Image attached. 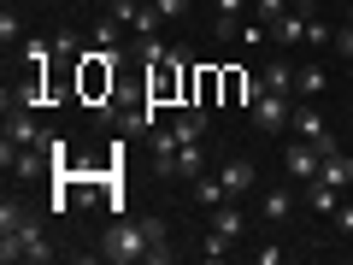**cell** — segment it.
Masks as SVG:
<instances>
[{
  "label": "cell",
  "instance_id": "obj_11",
  "mask_svg": "<svg viewBox=\"0 0 353 265\" xmlns=\"http://www.w3.org/2000/svg\"><path fill=\"white\" fill-rule=\"evenodd\" d=\"M212 6H218V24H212L218 36H224V41H230V36H241V18H236V12H248L253 0H212Z\"/></svg>",
  "mask_w": 353,
  "mask_h": 265
},
{
  "label": "cell",
  "instance_id": "obj_6",
  "mask_svg": "<svg viewBox=\"0 0 353 265\" xmlns=\"http://www.w3.org/2000/svg\"><path fill=\"white\" fill-rule=\"evenodd\" d=\"M318 165H324V153H318L312 141H301V136H294V141H289V153H283V171H289L294 183H312V177H318Z\"/></svg>",
  "mask_w": 353,
  "mask_h": 265
},
{
  "label": "cell",
  "instance_id": "obj_7",
  "mask_svg": "<svg viewBox=\"0 0 353 265\" xmlns=\"http://www.w3.org/2000/svg\"><path fill=\"white\" fill-rule=\"evenodd\" d=\"M218 177H224L230 201H241V195H248L253 183H259V171H253V159H241V153H230V159H224V171H218Z\"/></svg>",
  "mask_w": 353,
  "mask_h": 265
},
{
  "label": "cell",
  "instance_id": "obj_12",
  "mask_svg": "<svg viewBox=\"0 0 353 265\" xmlns=\"http://www.w3.org/2000/svg\"><path fill=\"white\" fill-rule=\"evenodd\" d=\"M324 88H330L324 65H301V71H294V95H301V101H318Z\"/></svg>",
  "mask_w": 353,
  "mask_h": 265
},
{
  "label": "cell",
  "instance_id": "obj_26",
  "mask_svg": "<svg viewBox=\"0 0 353 265\" xmlns=\"http://www.w3.org/2000/svg\"><path fill=\"white\" fill-rule=\"evenodd\" d=\"M330 218H336V230H341V236H353V206H336Z\"/></svg>",
  "mask_w": 353,
  "mask_h": 265
},
{
  "label": "cell",
  "instance_id": "obj_28",
  "mask_svg": "<svg viewBox=\"0 0 353 265\" xmlns=\"http://www.w3.org/2000/svg\"><path fill=\"white\" fill-rule=\"evenodd\" d=\"M330 48H341V53H347V59H353V24H347V30H341V36H336V41H330Z\"/></svg>",
  "mask_w": 353,
  "mask_h": 265
},
{
  "label": "cell",
  "instance_id": "obj_32",
  "mask_svg": "<svg viewBox=\"0 0 353 265\" xmlns=\"http://www.w3.org/2000/svg\"><path fill=\"white\" fill-rule=\"evenodd\" d=\"M106 6H118V0H106Z\"/></svg>",
  "mask_w": 353,
  "mask_h": 265
},
{
  "label": "cell",
  "instance_id": "obj_24",
  "mask_svg": "<svg viewBox=\"0 0 353 265\" xmlns=\"http://www.w3.org/2000/svg\"><path fill=\"white\" fill-rule=\"evenodd\" d=\"M18 36H24V24H18V18H12V6H6V12H0V41H6V48H12Z\"/></svg>",
  "mask_w": 353,
  "mask_h": 265
},
{
  "label": "cell",
  "instance_id": "obj_4",
  "mask_svg": "<svg viewBox=\"0 0 353 265\" xmlns=\"http://www.w3.org/2000/svg\"><path fill=\"white\" fill-rule=\"evenodd\" d=\"M6 141H12V148H41V124H36V112H30V101H12V95H6Z\"/></svg>",
  "mask_w": 353,
  "mask_h": 265
},
{
  "label": "cell",
  "instance_id": "obj_5",
  "mask_svg": "<svg viewBox=\"0 0 353 265\" xmlns=\"http://www.w3.org/2000/svg\"><path fill=\"white\" fill-rule=\"evenodd\" d=\"M289 124H294V136H301V141H312L318 153H336V136H330V124L318 118V106H306V101H301Z\"/></svg>",
  "mask_w": 353,
  "mask_h": 265
},
{
  "label": "cell",
  "instance_id": "obj_23",
  "mask_svg": "<svg viewBox=\"0 0 353 265\" xmlns=\"http://www.w3.org/2000/svg\"><path fill=\"white\" fill-rule=\"evenodd\" d=\"M118 30H124V24H118V18H112V12H106V18H101V24H94V41H101V48H112V41H118Z\"/></svg>",
  "mask_w": 353,
  "mask_h": 265
},
{
  "label": "cell",
  "instance_id": "obj_21",
  "mask_svg": "<svg viewBox=\"0 0 353 265\" xmlns=\"http://www.w3.org/2000/svg\"><path fill=\"white\" fill-rule=\"evenodd\" d=\"M330 41H336V30L324 18H306V48H330Z\"/></svg>",
  "mask_w": 353,
  "mask_h": 265
},
{
  "label": "cell",
  "instance_id": "obj_13",
  "mask_svg": "<svg viewBox=\"0 0 353 265\" xmlns=\"http://www.w3.org/2000/svg\"><path fill=\"white\" fill-rule=\"evenodd\" d=\"M176 136L183 141H206V106H183V112H176Z\"/></svg>",
  "mask_w": 353,
  "mask_h": 265
},
{
  "label": "cell",
  "instance_id": "obj_25",
  "mask_svg": "<svg viewBox=\"0 0 353 265\" xmlns=\"http://www.w3.org/2000/svg\"><path fill=\"white\" fill-rule=\"evenodd\" d=\"M265 36H271V24H259V18H253V24H248V30H241V41H248V48H259V41H265Z\"/></svg>",
  "mask_w": 353,
  "mask_h": 265
},
{
  "label": "cell",
  "instance_id": "obj_14",
  "mask_svg": "<svg viewBox=\"0 0 353 265\" xmlns=\"http://www.w3.org/2000/svg\"><path fill=\"white\" fill-rule=\"evenodd\" d=\"M306 206H312V213H336V206H341V189H330L324 177H312V183H306Z\"/></svg>",
  "mask_w": 353,
  "mask_h": 265
},
{
  "label": "cell",
  "instance_id": "obj_10",
  "mask_svg": "<svg viewBox=\"0 0 353 265\" xmlns=\"http://www.w3.org/2000/svg\"><path fill=\"white\" fill-rule=\"evenodd\" d=\"M289 213H294V195L289 189H265L259 195V218H265V224H283Z\"/></svg>",
  "mask_w": 353,
  "mask_h": 265
},
{
  "label": "cell",
  "instance_id": "obj_2",
  "mask_svg": "<svg viewBox=\"0 0 353 265\" xmlns=\"http://www.w3.org/2000/svg\"><path fill=\"white\" fill-rule=\"evenodd\" d=\"M0 259H6V265H48L53 259V248H48V236H41L36 218H24L18 230L0 236Z\"/></svg>",
  "mask_w": 353,
  "mask_h": 265
},
{
  "label": "cell",
  "instance_id": "obj_29",
  "mask_svg": "<svg viewBox=\"0 0 353 265\" xmlns=\"http://www.w3.org/2000/svg\"><path fill=\"white\" fill-rule=\"evenodd\" d=\"M289 6H294V12H312V0H289Z\"/></svg>",
  "mask_w": 353,
  "mask_h": 265
},
{
  "label": "cell",
  "instance_id": "obj_22",
  "mask_svg": "<svg viewBox=\"0 0 353 265\" xmlns=\"http://www.w3.org/2000/svg\"><path fill=\"white\" fill-rule=\"evenodd\" d=\"M24 206H18V201H0V236H6V230H18V224H24Z\"/></svg>",
  "mask_w": 353,
  "mask_h": 265
},
{
  "label": "cell",
  "instance_id": "obj_30",
  "mask_svg": "<svg viewBox=\"0 0 353 265\" xmlns=\"http://www.w3.org/2000/svg\"><path fill=\"white\" fill-rule=\"evenodd\" d=\"M347 24H353V0H347Z\"/></svg>",
  "mask_w": 353,
  "mask_h": 265
},
{
  "label": "cell",
  "instance_id": "obj_19",
  "mask_svg": "<svg viewBox=\"0 0 353 265\" xmlns=\"http://www.w3.org/2000/svg\"><path fill=\"white\" fill-rule=\"evenodd\" d=\"M230 248H236V242H230L224 230H206V242H201V259H224Z\"/></svg>",
  "mask_w": 353,
  "mask_h": 265
},
{
  "label": "cell",
  "instance_id": "obj_15",
  "mask_svg": "<svg viewBox=\"0 0 353 265\" xmlns=\"http://www.w3.org/2000/svg\"><path fill=\"white\" fill-rule=\"evenodd\" d=\"M194 201H201L206 213H212L218 201H230V189H224V177H206V171H201V177H194Z\"/></svg>",
  "mask_w": 353,
  "mask_h": 265
},
{
  "label": "cell",
  "instance_id": "obj_31",
  "mask_svg": "<svg viewBox=\"0 0 353 265\" xmlns=\"http://www.w3.org/2000/svg\"><path fill=\"white\" fill-rule=\"evenodd\" d=\"M347 118H353V101H347Z\"/></svg>",
  "mask_w": 353,
  "mask_h": 265
},
{
  "label": "cell",
  "instance_id": "obj_18",
  "mask_svg": "<svg viewBox=\"0 0 353 265\" xmlns=\"http://www.w3.org/2000/svg\"><path fill=\"white\" fill-rule=\"evenodd\" d=\"M176 177H201V141H183V148H176Z\"/></svg>",
  "mask_w": 353,
  "mask_h": 265
},
{
  "label": "cell",
  "instance_id": "obj_9",
  "mask_svg": "<svg viewBox=\"0 0 353 265\" xmlns=\"http://www.w3.org/2000/svg\"><path fill=\"white\" fill-rule=\"evenodd\" d=\"M212 230H224L230 242H241V236H248V213H241L236 201H218L212 206Z\"/></svg>",
  "mask_w": 353,
  "mask_h": 265
},
{
  "label": "cell",
  "instance_id": "obj_16",
  "mask_svg": "<svg viewBox=\"0 0 353 265\" xmlns=\"http://www.w3.org/2000/svg\"><path fill=\"white\" fill-rule=\"evenodd\" d=\"M271 36L289 41V48H294V41H306V12H283L277 24H271Z\"/></svg>",
  "mask_w": 353,
  "mask_h": 265
},
{
  "label": "cell",
  "instance_id": "obj_17",
  "mask_svg": "<svg viewBox=\"0 0 353 265\" xmlns=\"http://www.w3.org/2000/svg\"><path fill=\"white\" fill-rule=\"evenodd\" d=\"M265 88H277V95H294V65H289V59H271V65H265Z\"/></svg>",
  "mask_w": 353,
  "mask_h": 265
},
{
  "label": "cell",
  "instance_id": "obj_3",
  "mask_svg": "<svg viewBox=\"0 0 353 265\" xmlns=\"http://www.w3.org/2000/svg\"><path fill=\"white\" fill-rule=\"evenodd\" d=\"M248 118H253V130L277 136V130H289V118H294V95H277V88H265L259 101H248Z\"/></svg>",
  "mask_w": 353,
  "mask_h": 265
},
{
  "label": "cell",
  "instance_id": "obj_27",
  "mask_svg": "<svg viewBox=\"0 0 353 265\" xmlns=\"http://www.w3.org/2000/svg\"><path fill=\"white\" fill-rule=\"evenodd\" d=\"M153 6H159L165 18H183V12H189V0H153Z\"/></svg>",
  "mask_w": 353,
  "mask_h": 265
},
{
  "label": "cell",
  "instance_id": "obj_8",
  "mask_svg": "<svg viewBox=\"0 0 353 265\" xmlns=\"http://www.w3.org/2000/svg\"><path fill=\"white\" fill-rule=\"evenodd\" d=\"M318 177H324V183H330V189H341V195H347L353 189V159H347V153H324V165H318Z\"/></svg>",
  "mask_w": 353,
  "mask_h": 265
},
{
  "label": "cell",
  "instance_id": "obj_1",
  "mask_svg": "<svg viewBox=\"0 0 353 265\" xmlns=\"http://www.w3.org/2000/svg\"><path fill=\"white\" fill-rule=\"evenodd\" d=\"M101 259L106 265L171 259V248H165V218H118V224L101 236Z\"/></svg>",
  "mask_w": 353,
  "mask_h": 265
},
{
  "label": "cell",
  "instance_id": "obj_20",
  "mask_svg": "<svg viewBox=\"0 0 353 265\" xmlns=\"http://www.w3.org/2000/svg\"><path fill=\"white\" fill-rule=\"evenodd\" d=\"M283 12H294L289 0H253V18H259V24H277Z\"/></svg>",
  "mask_w": 353,
  "mask_h": 265
}]
</instances>
